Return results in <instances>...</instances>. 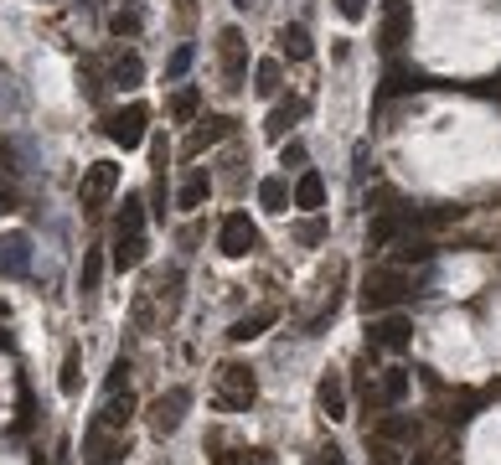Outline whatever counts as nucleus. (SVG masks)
Returning <instances> with one entry per match:
<instances>
[{
    "label": "nucleus",
    "instance_id": "f257e3e1",
    "mask_svg": "<svg viewBox=\"0 0 501 465\" xmlns=\"http://www.w3.org/2000/svg\"><path fill=\"white\" fill-rule=\"evenodd\" d=\"M217 399H223V408H253V399H259V378H253V367H243V362H223L217 367Z\"/></svg>",
    "mask_w": 501,
    "mask_h": 465
},
{
    "label": "nucleus",
    "instance_id": "f03ea898",
    "mask_svg": "<svg viewBox=\"0 0 501 465\" xmlns=\"http://www.w3.org/2000/svg\"><path fill=\"white\" fill-rule=\"evenodd\" d=\"M403 295H414L403 269H377V275H367V285H362V305H367L373 316L377 311H393Z\"/></svg>",
    "mask_w": 501,
    "mask_h": 465
},
{
    "label": "nucleus",
    "instance_id": "7ed1b4c3",
    "mask_svg": "<svg viewBox=\"0 0 501 465\" xmlns=\"http://www.w3.org/2000/svg\"><path fill=\"white\" fill-rule=\"evenodd\" d=\"M114 187H119V166H114V161H93V166L84 171V181H78L84 212H99L109 197H114Z\"/></svg>",
    "mask_w": 501,
    "mask_h": 465
},
{
    "label": "nucleus",
    "instance_id": "20e7f679",
    "mask_svg": "<svg viewBox=\"0 0 501 465\" xmlns=\"http://www.w3.org/2000/svg\"><path fill=\"white\" fill-rule=\"evenodd\" d=\"M191 408V388H171V393H161V399L150 403V429L166 440V434H176L181 429V419H187Z\"/></svg>",
    "mask_w": 501,
    "mask_h": 465
},
{
    "label": "nucleus",
    "instance_id": "39448f33",
    "mask_svg": "<svg viewBox=\"0 0 501 465\" xmlns=\"http://www.w3.org/2000/svg\"><path fill=\"white\" fill-rule=\"evenodd\" d=\"M217 249L228 259H249L253 249H259V228L249 223V212H233V217H223V232H217Z\"/></svg>",
    "mask_w": 501,
    "mask_h": 465
},
{
    "label": "nucleus",
    "instance_id": "423d86ee",
    "mask_svg": "<svg viewBox=\"0 0 501 465\" xmlns=\"http://www.w3.org/2000/svg\"><path fill=\"white\" fill-rule=\"evenodd\" d=\"M145 119H150L145 104H129V109H119V114H109V119H104V135L114 140V145L135 150L140 140H145Z\"/></svg>",
    "mask_w": 501,
    "mask_h": 465
},
{
    "label": "nucleus",
    "instance_id": "0eeeda50",
    "mask_svg": "<svg viewBox=\"0 0 501 465\" xmlns=\"http://www.w3.org/2000/svg\"><path fill=\"white\" fill-rule=\"evenodd\" d=\"M414 341V326L403 316H382V320H373V337H367V352H377V347H388V352H403Z\"/></svg>",
    "mask_w": 501,
    "mask_h": 465
},
{
    "label": "nucleus",
    "instance_id": "6e6552de",
    "mask_svg": "<svg viewBox=\"0 0 501 465\" xmlns=\"http://www.w3.org/2000/svg\"><path fill=\"white\" fill-rule=\"evenodd\" d=\"M129 414H135V393H129V388H125V393L114 388L109 403H104V414H99V429H104V434H125Z\"/></svg>",
    "mask_w": 501,
    "mask_h": 465
},
{
    "label": "nucleus",
    "instance_id": "1a4fd4ad",
    "mask_svg": "<svg viewBox=\"0 0 501 465\" xmlns=\"http://www.w3.org/2000/svg\"><path fill=\"white\" fill-rule=\"evenodd\" d=\"M31 269V238L26 232H11L0 243V275H26Z\"/></svg>",
    "mask_w": 501,
    "mask_h": 465
},
{
    "label": "nucleus",
    "instance_id": "9d476101",
    "mask_svg": "<svg viewBox=\"0 0 501 465\" xmlns=\"http://www.w3.org/2000/svg\"><path fill=\"white\" fill-rule=\"evenodd\" d=\"M217 42H223V73H228V83L238 88L243 67H249V52H243V31H238V26H228V31H223Z\"/></svg>",
    "mask_w": 501,
    "mask_h": 465
},
{
    "label": "nucleus",
    "instance_id": "9b49d317",
    "mask_svg": "<svg viewBox=\"0 0 501 465\" xmlns=\"http://www.w3.org/2000/svg\"><path fill=\"white\" fill-rule=\"evenodd\" d=\"M140 259H145V232H114V269L119 275L140 269Z\"/></svg>",
    "mask_w": 501,
    "mask_h": 465
},
{
    "label": "nucleus",
    "instance_id": "f8f14e48",
    "mask_svg": "<svg viewBox=\"0 0 501 465\" xmlns=\"http://www.w3.org/2000/svg\"><path fill=\"white\" fill-rule=\"evenodd\" d=\"M315 399L326 408V419H347V388H341V373H326L321 388H315Z\"/></svg>",
    "mask_w": 501,
    "mask_h": 465
},
{
    "label": "nucleus",
    "instance_id": "ddd939ff",
    "mask_svg": "<svg viewBox=\"0 0 501 465\" xmlns=\"http://www.w3.org/2000/svg\"><path fill=\"white\" fill-rule=\"evenodd\" d=\"M300 114H305V99H285V104H274V114L264 119V135H269V140H285Z\"/></svg>",
    "mask_w": 501,
    "mask_h": 465
},
{
    "label": "nucleus",
    "instance_id": "4468645a",
    "mask_svg": "<svg viewBox=\"0 0 501 465\" xmlns=\"http://www.w3.org/2000/svg\"><path fill=\"white\" fill-rule=\"evenodd\" d=\"M125 461V440H104V429L93 424L88 434V465H119Z\"/></svg>",
    "mask_w": 501,
    "mask_h": 465
},
{
    "label": "nucleus",
    "instance_id": "2eb2a0df",
    "mask_svg": "<svg viewBox=\"0 0 501 465\" xmlns=\"http://www.w3.org/2000/svg\"><path fill=\"white\" fill-rule=\"evenodd\" d=\"M207 191H212V176H207L202 166H197V171L187 176V181H181V197H176V207H181V212H197L202 202H207Z\"/></svg>",
    "mask_w": 501,
    "mask_h": 465
},
{
    "label": "nucleus",
    "instance_id": "dca6fc26",
    "mask_svg": "<svg viewBox=\"0 0 501 465\" xmlns=\"http://www.w3.org/2000/svg\"><path fill=\"white\" fill-rule=\"evenodd\" d=\"M274 316H279V311H274V305H264V311H253V316L233 320V331H228V337H233V341H253V337H264V331L274 326Z\"/></svg>",
    "mask_w": 501,
    "mask_h": 465
},
{
    "label": "nucleus",
    "instance_id": "f3484780",
    "mask_svg": "<svg viewBox=\"0 0 501 465\" xmlns=\"http://www.w3.org/2000/svg\"><path fill=\"white\" fill-rule=\"evenodd\" d=\"M321 202H326V181H321L315 171H305V176L294 181V207H305V212H321Z\"/></svg>",
    "mask_w": 501,
    "mask_h": 465
},
{
    "label": "nucleus",
    "instance_id": "a211bd4d",
    "mask_svg": "<svg viewBox=\"0 0 501 465\" xmlns=\"http://www.w3.org/2000/svg\"><path fill=\"white\" fill-rule=\"evenodd\" d=\"M409 31H414L409 5H393V11H388V22H382V47H403V42H409Z\"/></svg>",
    "mask_w": 501,
    "mask_h": 465
},
{
    "label": "nucleus",
    "instance_id": "6ab92c4d",
    "mask_svg": "<svg viewBox=\"0 0 501 465\" xmlns=\"http://www.w3.org/2000/svg\"><path fill=\"white\" fill-rule=\"evenodd\" d=\"M279 47H285L290 63H305V57H311V31H305L300 22H290L285 31H279Z\"/></svg>",
    "mask_w": 501,
    "mask_h": 465
},
{
    "label": "nucleus",
    "instance_id": "aec40b11",
    "mask_svg": "<svg viewBox=\"0 0 501 465\" xmlns=\"http://www.w3.org/2000/svg\"><path fill=\"white\" fill-rule=\"evenodd\" d=\"M228 135H233V119H223V114H217V119H202V129L191 135V150H207V145H217V140H228Z\"/></svg>",
    "mask_w": 501,
    "mask_h": 465
},
{
    "label": "nucleus",
    "instance_id": "412c9836",
    "mask_svg": "<svg viewBox=\"0 0 501 465\" xmlns=\"http://www.w3.org/2000/svg\"><path fill=\"white\" fill-rule=\"evenodd\" d=\"M99 279H104V254H99V249H88L84 269H78V290H84V295H99Z\"/></svg>",
    "mask_w": 501,
    "mask_h": 465
},
{
    "label": "nucleus",
    "instance_id": "4be33fe9",
    "mask_svg": "<svg viewBox=\"0 0 501 465\" xmlns=\"http://www.w3.org/2000/svg\"><path fill=\"white\" fill-rule=\"evenodd\" d=\"M259 202H264L269 212H285V207H290V187H285V176H269V181L259 187Z\"/></svg>",
    "mask_w": 501,
    "mask_h": 465
},
{
    "label": "nucleus",
    "instance_id": "5701e85b",
    "mask_svg": "<svg viewBox=\"0 0 501 465\" xmlns=\"http://www.w3.org/2000/svg\"><path fill=\"white\" fill-rule=\"evenodd\" d=\"M140 78H145V63H140L135 52H125V57L114 63V83H119V88H140Z\"/></svg>",
    "mask_w": 501,
    "mask_h": 465
},
{
    "label": "nucleus",
    "instance_id": "b1692460",
    "mask_svg": "<svg viewBox=\"0 0 501 465\" xmlns=\"http://www.w3.org/2000/svg\"><path fill=\"white\" fill-rule=\"evenodd\" d=\"M253 93H264V99H274V93H279V63H259L253 67Z\"/></svg>",
    "mask_w": 501,
    "mask_h": 465
},
{
    "label": "nucleus",
    "instance_id": "393cba45",
    "mask_svg": "<svg viewBox=\"0 0 501 465\" xmlns=\"http://www.w3.org/2000/svg\"><path fill=\"white\" fill-rule=\"evenodd\" d=\"M140 223H145V202H140V197H125V207H119V223H114V232H140Z\"/></svg>",
    "mask_w": 501,
    "mask_h": 465
},
{
    "label": "nucleus",
    "instance_id": "a878e982",
    "mask_svg": "<svg viewBox=\"0 0 501 465\" xmlns=\"http://www.w3.org/2000/svg\"><path fill=\"white\" fill-rule=\"evenodd\" d=\"M197 109H202V93H197V88H176V99H171V119H181V125H187Z\"/></svg>",
    "mask_w": 501,
    "mask_h": 465
},
{
    "label": "nucleus",
    "instance_id": "bb28decb",
    "mask_svg": "<svg viewBox=\"0 0 501 465\" xmlns=\"http://www.w3.org/2000/svg\"><path fill=\"white\" fill-rule=\"evenodd\" d=\"M409 393V373L403 367H388V378H382V403H403Z\"/></svg>",
    "mask_w": 501,
    "mask_h": 465
},
{
    "label": "nucleus",
    "instance_id": "cd10ccee",
    "mask_svg": "<svg viewBox=\"0 0 501 465\" xmlns=\"http://www.w3.org/2000/svg\"><path fill=\"white\" fill-rule=\"evenodd\" d=\"M109 31H114V37H135V31H140V11H135V5L114 11V16H109Z\"/></svg>",
    "mask_w": 501,
    "mask_h": 465
},
{
    "label": "nucleus",
    "instance_id": "c85d7f7f",
    "mask_svg": "<svg viewBox=\"0 0 501 465\" xmlns=\"http://www.w3.org/2000/svg\"><path fill=\"white\" fill-rule=\"evenodd\" d=\"M305 465H352V461H347V450H341V444H315Z\"/></svg>",
    "mask_w": 501,
    "mask_h": 465
},
{
    "label": "nucleus",
    "instance_id": "c756f323",
    "mask_svg": "<svg viewBox=\"0 0 501 465\" xmlns=\"http://www.w3.org/2000/svg\"><path fill=\"white\" fill-rule=\"evenodd\" d=\"M414 88H424V78H418V73H403V67H393V73H388V93H414Z\"/></svg>",
    "mask_w": 501,
    "mask_h": 465
},
{
    "label": "nucleus",
    "instance_id": "7c9ffc66",
    "mask_svg": "<svg viewBox=\"0 0 501 465\" xmlns=\"http://www.w3.org/2000/svg\"><path fill=\"white\" fill-rule=\"evenodd\" d=\"M367 238H373V249H382V243H393V238H398V217H377Z\"/></svg>",
    "mask_w": 501,
    "mask_h": 465
},
{
    "label": "nucleus",
    "instance_id": "2f4dec72",
    "mask_svg": "<svg viewBox=\"0 0 501 465\" xmlns=\"http://www.w3.org/2000/svg\"><path fill=\"white\" fill-rule=\"evenodd\" d=\"M57 382H63V393H78V382H84V378H78V352H67V357H63V378H57Z\"/></svg>",
    "mask_w": 501,
    "mask_h": 465
},
{
    "label": "nucleus",
    "instance_id": "473e14b6",
    "mask_svg": "<svg viewBox=\"0 0 501 465\" xmlns=\"http://www.w3.org/2000/svg\"><path fill=\"white\" fill-rule=\"evenodd\" d=\"M187 67H191V47H176V52H171V63H166V78H181Z\"/></svg>",
    "mask_w": 501,
    "mask_h": 465
},
{
    "label": "nucleus",
    "instance_id": "72a5a7b5",
    "mask_svg": "<svg viewBox=\"0 0 501 465\" xmlns=\"http://www.w3.org/2000/svg\"><path fill=\"white\" fill-rule=\"evenodd\" d=\"M279 161L285 166H305V140H290V145L279 150Z\"/></svg>",
    "mask_w": 501,
    "mask_h": 465
},
{
    "label": "nucleus",
    "instance_id": "f704fd0d",
    "mask_svg": "<svg viewBox=\"0 0 501 465\" xmlns=\"http://www.w3.org/2000/svg\"><path fill=\"white\" fill-rule=\"evenodd\" d=\"M294 238H300V243H321V238H326V223H300Z\"/></svg>",
    "mask_w": 501,
    "mask_h": 465
},
{
    "label": "nucleus",
    "instance_id": "c9c22d12",
    "mask_svg": "<svg viewBox=\"0 0 501 465\" xmlns=\"http://www.w3.org/2000/svg\"><path fill=\"white\" fill-rule=\"evenodd\" d=\"M336 11H341L347 22H362V16H367V0H336Z\"/></svg>",
    "mask_w": 501,
    "mask_h": 465
},
{
    "label": "nucleus",
    "instance_id": "e433bc0d",
    "mask_svg": "<svg viewBox=\"0 0 501 465\" xmlns=\"http://www.w3.org/2000/svg\"><path fill=\"white\" fill-rule=\"evenodd\" d=\"M409 259H429V243H403V249H398V264H409Z\"/></svg>",
    "mask_w": 501,
    "mask_h": 465
},
{
    "label": "nucleus",
    "instance_id": "4c0bfd02",
    "mask_svg": "<svg viewBox=\"0 0 501 465\" xmlns=\"http://www.w3.org/2000/svg\"><path fill=\"white\" fill-rule=\"evenodd\" d=\"M403 434H409V424H403V419H388V424H382V440H403Z\"/></svg>",
    "mask_w": 501,
    "mask_h": 465
},
{
    "label": "nucleus",
    "instance_id": "58836bf2",
    "mask_svg": "<svg viewBox=\"0 0 501 465\" xmlns=\"http://www.w3.org/2000/svg\"><path fill=\"white\" fill-rule=\"evenodd\" d=\"M373 465H398V455L388 450V444H377V450H373Z\"/></svg>",
    "mask_w": 501,
    "mask_h": 465
},
{
    "label": "nucleus",
    "instance_id": "ea45409f",
    "mask_svg": "<svg viewBox=\"0 0 501 465\" xmlns=\"http://www.w3.org/2000/svg\"><path fill=\"white\" fill-rule=\"evenodd\" d=\"M243 465H274V455H269V450H249V455H243Z\"/></svg>",
    "mask_w": 501,
    "mask_h": 465
},
{
    "label": "nucleus",
    "instance_id": "a19ab883",
    "mask_svg": "<svg viewBox=\"0 0 501 465\" xmlns=\"http://www.w3.org/2000/svg\"><path fill=\"white\" fill-rule=\"evenodd\" d=\"M11 207H16V191H11V187H0V212H11Z\"/></svg>",
    "mask_w": 501,
    "mask_h": 465
},
{
    "label": "nucleus",
    "instance_id": "79ce46f5",
    "mask_svg": "<svg viewBox=\"0 0 501 465\" xmlns=\"http://www.w3.org/2000/svg\"><path fill=\"white\" fill-rule=\"evenodd\" d=\"M212 465H243V455H233V450H223V455H217Z\"/></svg>",
    "mask_w": 501,
    "mask_h": 465
},
{
    "label": "nucleus",
    "instance_id": "37998d69",
    "mask_svg": "<svg viewBox=\"0 0 501 465\" xmlns=\"http://www.w3.org/2000/svg\"><path fill=\"white\" fill-rule=\"evenodd\" d=\"M0 326H5V305H0ZM0 347H5V331H0Z\"/></svg>",
    "mask_w": 501,
    "mask_h": 465
},
{
    "label": "nucleus",
    "instance_id": "c03bdc74",
    "mask_svg": "<svg viewBox=\"0 0 501 465\" xmlns=\"http://www.w3.org/2000/svg\"><path fill=\"white\" fill-rule=\"evenodd\" d=\"M491 88H497V93H501V78H497V83H491Z\"/></svg>",
    "mask_w": 501,
    "mask_h": 465
},
{
    "label": "nucleus",
    "instance_id": "a18cd8bd",
    "mask_svg": "<svg viewBox=\"0 0 501 465\" xmlns=\"http://www.w3.org/2000/svg\"><path fill=\"white\" fill-rule=\"evenodd\" d=\"M233 5H249V0H233Z\"/></svg>",
    "mask_w": 501,
    "mask_h": 465
}]
</instances>
